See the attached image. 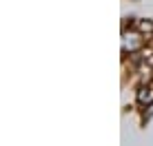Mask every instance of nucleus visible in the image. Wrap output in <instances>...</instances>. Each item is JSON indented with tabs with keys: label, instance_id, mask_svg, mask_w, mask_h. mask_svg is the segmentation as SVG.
<instances>
[{
	"label": "nucleus",
	"instance_id": "nucleus-1",
	"mask_svg": "<svg viewBox=\"0 0 153 146\" xmlns=\"http://www.w3.org/2000/svg\"><path fill=\"white\" fill-rule=\"evenodd\" d=\"M153 29V22H140V31H151Z\"/></svg>",
	"mask_w": 153,
	"mask_h": 146
}]
</instances>
